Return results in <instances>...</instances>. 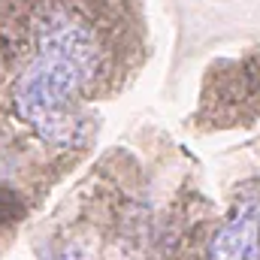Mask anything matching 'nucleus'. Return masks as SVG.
Instances as JSON below:
<instances>
[{"label": "nucleus", "instance_id": "f257e3e1", "mask_svg": "<svg viewBox=\"0 0 260 260\" xmlns=\"http://www.w3.org/2000/svg\"><path fill=\"white\" fill-rule=\"evenodd\" d=\"M142 61L136 0H0V160L76 157Z\"/></svg>", "mask_w": 260, "mask_h": 260}, {"label": "nucleus", "instance_id": "f03ea898", "mask_svg": "<svg viewBox=\"0 0 260 260\" xmlns=\"http://www.w3.org/2000/svg\"><path fill=\"white\" fill-rule=\"evenodd\" d=\"M212 260H260V200L251 194L212 239Z\"/></svg>", "mask_w": 260, "mask_h": 260}, {"label": "nucleus", "instance_id": "7ed1b4c3", "mask_svg": "<svg viewBox=\"0 0 260 260\" xmlns=\"http://www.w3.org/2000/svg\"><path fill=\"white\" fill-rule=\"evenodd\" d=\"M55 260H85V254H82L79 248H64V251H61Z\"/></svg>", "mask_w": 260, "mask_h": 260}]
</instances>
